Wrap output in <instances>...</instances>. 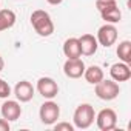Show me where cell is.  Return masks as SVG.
<instances>
[{"label":"cell","instance_id":"obj_1","mask_svg":"<svg viewBox=\"0 0 131 131\" xmlns=\"http://www.w3.org/2000/svg\"><path fill=\"white\" fill-rule=\"evenodd\" d=\"M29 20H31V25L34 28V31L40 37L52 36V32H54V22H52L49 13H46L45 9H36V11H32Z\"/></svg>","mask_w":131,"mask_h":131},{"label":"cell","instance_id":"obj_2","mask_svg":"<svg viewBox=\"0 0 131 131\" xmlns=\"http://www.w3.org/2000/svg\"><path fill=\"white\" fill-rule=\"evenodd\" d=\"M94 119H96V113L91 103H80L73 114L74 128H79V129L90 128L94 123Z\"/></svg>","mask_w":131,"mask_h":131},{"label":"cell","instance_id":"obj_3","mask_svg":"<svg viewBox=\"0 0 131 131\" xmlns=\"http://www.w3.org/2000/svg\"><path fill=\"white\" fill-rule=\"evenodd\" d=\"M94 93L100 100H114L119 94H120V86L117 82H114L113 79H102L99 83L94 85Z\"/></svg>","mask_w":131,"mask_h":131},{"label":"cell","instance_id":"obj_4","mask_svg":"<svg viewBox=\"0 0 131 131\" xmlns=\"http://www.w3.org/2000/svg\"><path fill=\"white\" fill-rule=\"evenodd\" d=\"M39 117L43 125H54L57 122V119L60 117V106L52 99H46V102H43L40 105Z\"/></svg>","mask_w":131,"mask_h":131},{"label":"cell","instance_id":"obj_5","mask_svg":"<svg viewBox=\"0 0 131 131\" xmlns=\"http://www.w3.org/2000/svg\"><path fill=\"white\" fill-rule=\"evenodd\" d=\"M96 123L100 131H111L117 126V114L111 108H103L96 114Z\"/></svg>","mask_w":131,"mask_h":131},{"label":"cell","instance_id":"obj_6","mask_svg":"<svg viewBox=\"0 0 131 131\" xmlns=\"http://www.w3.org/2000/svg\"><path fill=\"white\" fill-rule=\"evenodd\" d=\"M117 36H119L117 28L113 23H105V25H102L97 29L96 39H97V43L99 45H102L105 48H110V46H113L117 42Z\"/></svg>","mask_w":131,"mask_h":131},{"label":"cell","instance_id":"obj_7","mask_svg":"<svg viewBox=\"0 0 131 131\" xmlns=\"http://www.w3.org/2000/svg\"><path fill=\"white\" fill-rule=\"evenodd\" d=\"M36 90L43 99H54L59 94V85L52 77H40L37 80Z\"/></svg>","mask_w":131,"mask_h":131},{"label":"cell","instance_id":"obj_8","mask_svg":"<svg viewBox=\"0 0 131 131\" xmlns=\"http://www.w3.org/2000/svg\"><path fill=\"white\" fill-rule=\"evenodd\" d=\"M85 63L80 57L77 59H67V62L63 63V73L70 79H80L85 73Z\"/></svg>","mask_w":131,"mask_h":131},{"label":"cell","instance_id":"obj_9","mask_svg":"<svg viewBox=\"0 0 131 131\" xmlns=\"http://www.w3.org/2000/svg\"><path fill=\"white\" fill-rule=\"evenodd\" d=\"M34 94H36V88H34L32 83L28 82V80H20V82H17L16 86H14V96H16V99H17L19 102H22V103L32 100Z\"/></svg>","mask_w":131,"mask_h":131},{"label":"cell","instance_id":"obj_10","mask_svg":"<svg viewBox=\"0 0 131 131\" xmlns=\"http://www.w3.org/2000/svg\"><path fill=\"white\" fill-rule=\"evenodd\" d=\"M0 113H2V117L6 119L8 122H14L17 119H20L22 116V106L19 103V100H5L2 103V108H0Z\"/></svg>","mask_w":131,"mask_h":131},{"label":"cell","instance_id":"obj_11","mask_svg":"<svg viewBox=\"0 0 131 131\" xmlns=\"http://www.w3.org/2000/svg\"><path fill=\"white\" fill-rule=\"evenodd\" d=\"M110 76L114 82H126L131 79V68L125 62L113 63L111 68H110Z\"/></svg>","mask_w":131,"mask_h":131},{"label":"cell","instance_id":"obj_12","mask_svg":"<svg viewBox=\"0 0 131 131\" xmlns=\"http://www.w3.org/2000/svg\"><path fill=\"white\" fill-rule=\"evenodd\" d=\"M79 43H80V52L82 56H94L97 52V48H99V43H97V39L96 36L93 34H83L79 37Z\"/></svg>","mask_w":131,"mask_h":131},{"label":"cell","instance_id":"obj_13","mask_svg":"<svg viewBox=\"0 0 131 131\" xmlns=\"http://www.w3.org/2000/svg\"><path fill=\"white\" fill-rule=\"evenodd\" d=\"M63 54L67 59H77V57H82V52H80V43H79V39L77 37H70L65 40L63 43Z\"/></svg>","mask_w":131,"mask_h":131},{"label":"cell","instance_id":"obj_14","mask_svg":"<svg viewBox=\"0 0 131 131\" xmlns=\"http://www.w3.org/2000/svg\"><path fill=\"white\" fill-rule=\"evenodd\" d=\"M83 77H85V80L90 85H96V83H99L105 77V74H103V70L99 67V65H91V67L85 68Z\"/></svg>","mask_w":131,"mask_h":131},{"label":"cell","instance_id":"obj_15","mask_svg":"<svg viewBox=\"0 0 131 131\" xmlns=\"http://www.w3.org/2000/svg\"><path fill=\"white\" fill-rule=\"evenodd\" d=\"M16 13L13 9H0V32L11 29L16 25Z\"/></svg>","mask_w":131,"mask_h":131},{"label":"cell","instance_id":"obj_16","mask_svg":"<svg viewBox=\"0 0 131 131\" xmlns=\"http://www.w3.org/2000/svg\"><path fill=\"white\" fill-rule=\"evenodd\" d=\"M117 57L120 62H125V63H131V42L129 40H123L117 45Z\"/></svg>","mask_w":131,"mask_h":131},{"label":"cell","instance_id":"obj_17","mask_svg":"<svg viewBox=\"0 0 131 131\" xmlns=\"http://www.w3.org/2000/svg\"><path fill=\"white\" fill-rule=\"evenodd\" d=\"M100 17L106 22V23H119L122 20V13L119 9V6H114V8H110L106 11H102L100 13Z\"/></svg>","mask_w":131,"mask_h":131},{"label":"cell","instance_id":"obj_18","mask_svg":"<svg viewBox=\"0 0 131 131\" xmlns=\"http://www.w3.org/2000/svg\"><path fill=\"white\" fill-rule=\"evenodd\" d=\"M114 6H117L116 0H96V8H97L99 13L106 11L110 8H114Z\"/></svg>","mask_w":131,"mask_h":131},{"label":"cell","instance_id":"obj_19","mask_svg":"<svg viewBox=\"0 0 131 131\" xmlns=\"http://www.w3.org/2000/svg\"><path fill=\"white\" fill-rule=\"evenodd\" d=\"M11 96V86L8 82H5L0 77V99H8Z\"/></svg>","mask_w":131,"mask_h":131},{"label":"cell","instance_id":"obj_20","mask_svg":"<svg viewBox=\"0 0 131 131\" xmlns=\"http://www.w3.org/2000/svg\"><path fill=\"white\" fill-rule=\"evenodd\" d=\"M54 129L56 131H73L74 125H71L70 122H57L54 123Z\"/></svg>","mask_w":131,"mask_h":131},{"label":"cell","instance_id":"obj_21","mask_svg":"<svg viewBox=\"0 0 131 131\" xmlns=\"http://www.w3.org/2000/svg\"><path fill=\"white\" fill-rule=\"evenodd\" d=\"M11 129V125H9V122L6 120V119H0V131H9Z\"/></svg>","mask_w":131,"mask_h":131},{"label":"cell","instance_id":"obj_22","mask_svg":"<svg viewBox=\"0 0 131 131\" xmlns=\"http://www.w3.org/2000/svg\"><path fill=\"white\" fill-rule=\"evenodd\" d=\"M46 2L49 3V5H52V6H57V5H60L63 0H46Z\"/></svg>","mask_w":131,"mask_h":131},{"label":"cell","instance_id":"obj_23","mask_svg":"<svg viewBox=\"0 0 131 131\" xmlns=\"http://www.w3.org/2000/svg\"><path fill=\"white\" fill-rule=\"evenodd\" d=\"M3 68H5V60H3V57L0 56V73L3 71Z\"/></svg>","mask_w":131,"mask_h":131}]
</instances>
